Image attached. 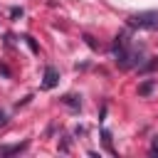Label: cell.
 Instances as JSON below:
<instances>
[{
  "label": "cell",
  "mask_w": 158,
  "mask_h": 158,
  "mask_svg": "<svg viewBox=\"0 0 158 158\" xmlns=\"http://www.w3.org/2000/svg\"><path fill=\"white\" fill-rule=\"evenodd\" d=\"M114 57H116V64L121 69H133V67H141L143 59H146V49L143 47H136L131 42V35L123 30L121 35H116L114 40Z\"/></svg>",
  "instance_id": "obj_1"
},
{
  "label": "cell",
  "mask_w": 158,
  "mask_h": 158,
  "mask_svg": "<svg viewBox=\"0 0 158 158\" xmlns=\"http://www.w3.org/2000/svg\"><path fill=\"white\" fill-rule=\"evenodd\" d=\"M128 25L133 27H141V30H158V10H143V12H136Z\"/></svg>",
  "instance_id": "obj_2"
},
{
  "label": "cell",
  "mask_w": 158,
  "mask_h": 158,
  "mask_svg": "<svg viewBox=\"0 0 158 158\" xmlns=\"http://www.w3.org/2000/svg\"><path fill=\"white\" fill-rule=\"evenodd\" d=\"M57 81H59V72L49 64V67H44V77H42V89H54L57 86Z\"/></svg>",
  "instance_id": "obj_3"
},
{
  "label": "cell",
  "mask_w": 158,
  "mask_h": 158,
  "mask_svg": "<svg viewBox=\"0 0 158 158\" xmlns=\"http://www.w3.org/2000/svg\"><path fill=\"white\" fill-rule=\"evenodd\" d=\"M153 89H156V79H146L143 84H138V94L141 96H148Z\"/></svg>",
  "instance_id": "obj_4"
},
{
  "label": "cell",
  "mask_w": 158,
  "mask_h": 158,
  "mask_svg": "<svg viewBox=\"0 0 158 158\" xmlns=\"http://www.w3.org/2000/svg\"><path fill=\"white\" fill-rule=\"evenodd\" d=\"M62 104H67V106H72V109H81V99L79 96H74V94H67V96H62Z\"/></svg>",
  "instance_id": "obj_5"
},
{
  "label": "cell",
  "mask_w": 158,
  "mask_h": 158,
  "mask_svg": "<svg viewBox=\"0 0 158 158\" xmlns=\"http://www.w3.org/2000/svg\"><path fill=\"white\" fill-rule=\"evenodd\" d=\"M156 69H158V57H151V62H143V64L138 67L141 74H148V72H156Z\"/></svg>",
  "instance_id": "obj_6"
},
{
  "label": "cell",
  "mask_w": 158,
  "mask_h": 158,
  "mask_svg": "<svg viewBox=\"0 0 158 158\" xmlns=\"http://www.w3.org/2000/svg\"><path fill=\"white\" fill-rule=\"evenodd\" d=\"M27 148V141L25 143H17V146H5V148H0V153L2 156H12V153H20V151H25Z\"/></svg>",
  "instance_id": "obj_7"
},
{
  "label": "cell",
  "mask_w": 158,
  "mask_h": 158,
  "mask_svg": "<svg viewBox=\"0 0 158 158\" xmlns=\"http://www.w3.org/2000/svg\"><path fill=\"white\" fill-rule=\"evenodd\" d=\"M101 138H104V146H106V151H109V153H114V146H111V133H109L106 128L101 131Z\"/></svg>",
  "instance_id": "obj_8"
},
{
  "label": "cell",
  "mask_w": 158,
  "mask_h": 158,
  "mask_svg": "<svg viewBox=\"0 0 158 158\" xmlns=\"http://www.w3.org/2000/svg\"><path fill=\"white\" fill-rule=\"evenodd\" d=\"M22 40H25V42H27V47H30V49H32V52H35V54H37V52H40V47H37V42H35V40H32V37H30V35H25V37H22Z\"/></svg>",
  "instance_id": "obj_9"
},
{
  "label": "cell",
  "mask_w": 158,
  "mask_h": 158,
  "mask_svg": "<svg viewBox=\"0 0 158 158\" xmlns=\"http://www.w3.org/2000/svg\"><path fill=\"white\" fill-rule=\"evenodd\" d=\"M151 153L158 156V136H153V141H151Z\"/></svg>",
  "instance_id": "obj_10"
},
{
  "label": "cell",
  "mask_w": 158,
  "mask_h": 158,
  "mask_svg": "<svg viewBox=\"0 0 158 158\" xmlns=\"http://www.w3.org/2000/svg\"><path fill=\"white\" fill-rule=\"evenodd\" d=\"M10 15H12V17H22L25 12H22V7H12V10H10Z\"/></svg>",
  "instance_id": "obj_11"
},
{
  "label": "cell",
  "mask_w": 158,
  "mask_h": 158,
  "mask_svg": "<svg viewBox=\"0 0 158 158\" xmlns=\"http://www.w3.org/2000/svg\"><path fill=\"white\" fill-rule=\"evenodd\" d=\"M0 74H2V77H10V74H12V72H10V69H7V67H5V64H2V62H0Z\"/></svg>",
  "instance_id": "obj_12"
},
{
  "label": "cell",
  "mask_w": 158,
  "mask_h": 158,
  "mask_svg": "<svg viewBox=\"0 0 158 158\" xmlns=\"http://www.w3.org/2000/svg\"><path fill=\"white\" fill-rule=\"evenodd\" d=\"M5 121H7V116H5V111L0 109V126H5Z\"/></svg>",
  "instance_id": "obj_13"
}]
</instances>
